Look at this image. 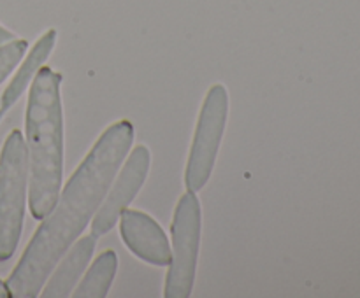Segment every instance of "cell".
<instances>
[{
  "mask_svg": "<svg viewBox=\"0 0 360 298\" xmlns=\"http://www.w3.org/2000/svg\"><path fill=\"white\" fill-rule=\"evenodd\" d=\"M97 245V237L94 233L79 237L69 249L65 255L56 263V269L49 273L42 286V297L44 298H65L72 293L76 287L77 280L83 276L84 269L88 266V262L91 259Z\"/></svg>",
  "mask_w": 360,
  "mask_h": 298,
  "instance_id": "8",
  "label": "cell"
},
{
  "mask_svg": "<svg viewBox=\"0 0 360 298\" xmlns=\"http://www.w3.org/2000/svg\"><path fill=\"white\" fill-rule=\"evenodd\" d=\"M28 195L27 144L20 130H13L0 153V262L16 252Z\"/></svg>",
  "mask_w": 360,
  "mask_h": 298,
  "instance_id": "3",
  "label": "cell"
},
{
  "mask_svg": "<svg viewBox=\"0 0 360 298\" xmlns=\"http://www.w3.org/2000/svg\"><path fill=\"white\" fill-rule=\"evenodd\" d=\"M229 116V93L224 84H213L204 97L185 168L186 191L206 186L217 161Z\"/></svg>",
  "mask_w": 360,
  "mask_h": 298,
  "instance_id": "5",
  "label": "cell"
},
{
  "mask_svg": "<svg viewBox=\"0 0 360 298\" xmlns=\"http://www.w3.org/2000/svg\"><path fill=\"white\" fill-rule=\"evenodd\" d=\"M14 37H16V35H14L13 32H9V30H7V28H4L2 25H0V46L7 44V42L13 41Z\"/></svg>",
  "mask_w": 360,
  "mask_h": 298,
  "instance_id": "12",
  "label": "cell"
},
{
  "mask_svg": "<svg viewBox=\"0 0 360 298\" xmlns=\"http://www.w3.org/2000/svg\"><path fill=\"white\" fill-rule=\"evenodd\" d=\"M132 142L134 125L129 119H120L102 132L65 188L60 189L55 207L42 219L11 272L6 283L11 297H37L60 258L94 219Z\"/></svg>",
  "mask_w": 360,
  "mask_h": 298,
  "instance_id": "1",
  "label": "cell"
},
{
  "mask_svg": "<svg viewBox=\"0 0 360 298\" xmlns=\"http://www.w3.org/2000/svg\"><path fill=\"white\" fill-rule=\"evenodd\" d=\"M11 297L9 290H7V284L4 280H0V298H7Z\"/></svg>",
  "mask_w": 360,
  "mask_h": 298,
  "instance_id": "13",
  "label": "cell"
},
{
  "mask_svg": "<svg viewBox=\"0 0 360 298\" xmlns=\"http://www.w3.org/2000/svg\"><path fill=\"white\" fill-rule=\"evenodd\" d=\"M116 269H118L116 252L111 249L101 252L72 294L76 298H104L115 280Z\"/></svg>",
  "mask_w": 360,
  "mask_h": 298,
  "instance_id": "10",
  "label": "cell"
},
{
  "mask_svg": "<svg viewBox=\"0 0 360 298\" xmlns=\"http://www.w3.org/2000/svg\"><path fill=\"white\" fill-rule=\"evenodd\" d=\"M62 76L42 65L30 83L25 133L28 156V207L42 221L58 200L63 181Z\"/></svg>",
  "mask_w": 360,
  "mask_h": 298,
  "instance_id": "2",
  "label": "cell"
},
{
  "mask_svg": "<svg viewBox=\"0 0 360 298\" xmlns=\"http://www.w3.org/2000/svg\"><path fill=\"white\" fill-rule=\"evenodd\" d=\"M150 149L146 146L134 147L125 163L122 165L120 174L115 175L116 181L111 182L108 195L104 196L101 207L91 219V233L95 237L105 235L115 228L120 219V214L130 205V202L143 188L148 172H150Z\"/></svg>",
  "mask_w": 360,
  "mask_h": 298,
  "instance_id": "6",
  "label": "cell"
},
{
  "mask_svg": "<svg viewBox=\"0 0 360 298\" xmlns=\"http://www.w3.org/2000/svg\"><path fill=\"white\" fill-rule=\"evenodd\" d=\"M55 44L56 30L55 28H49L48 32H44V34L39 37V41L35 42L34 48L27 53L23 63H21L20 69L16 70V74H14L13 79L9 81L7 88L4 90L2 97H0V109H2L4 112L9 107H13L18 102V98L25 93L28 84L34 81L35 74L39 72V69L44 65V62L49 58L53 49H55Z\"/></svg>",
  "mask_w": 360,
  "mask_h": 298,
  "instance_id": "9",
  "label": "cell"
},
{
  "mask_svg": "<svg viewBox=\"0 0 360 298\" xmlns=\"http://www.w3.org/2000/svg\"><path fill=\"white\" fill-rule=\"evenodd\" d=\"M120 235L127 248L143 262L155 266L171 263L172 251L160 224L143 210L125 209L120 214Z\"/></svg>",
  "mask_w": 360,
  "mask_h": 298,
  "instance_id": "7",
  "label": "cell"
},
{
  "mask_svg": "<svg viewBox=\"0 0 360 298\" xmlns=\"http://www.w3.org/2000/svg\"><path fill=\"white\" fill-rule=\"evenodd\" d=\"M27 49L28 42L25 39H13L7 44L0 46V84L16 69V65L21 62Z\"/></svg>",
  "mask_w": 360,
  "mask_h": 298,
  "instance_id": "11",
  "label": "cell"
},
{
  "mask_svg": "<svg viewBox=\"0 0 360 298\" xmlns=\"http://www.w3.org/2000/svg\"><path fill=\"white\" fill-rule=\"evenodd\" d=\"M2 116H4V111H2V109H0V121H2Z\"/></svg>",
  "mask_w": 360,
  "mask_h": 298,
  "instance_id": "14",
  "label": "cell"
},
{
  "mask_svg": "<svg viewBox=\"0 0 360 298\" xmlns=\"http://www.w3.org/2000/svg\"><path fill=\"white\" fill-rule=\"evenodd\" d=\"M202 210L195 193L186 191L178 200L172 216V258L164 284L165 298H188L192 294L199 259Z\"/></svg>",
  "mask_w": 360,
  "mask_h": 298,
  "instance_id": "4",
  "label": "cell"
}]
</instances>
